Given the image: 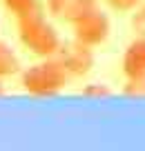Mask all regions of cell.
I'll return each mask as SVG.
<instances>
[{
  "label": "cell",
  "mask_w": 145,
  "mask_h": 151,
  "mask_svg": "<svg viewBox=\"0 0 145 151\" xmlns=\"http://www.w3.org/2000/svg\"><path fill=\"white\" fill-rule=\"evenodd\" d=\"M18 20V38L25 49L38 58H54L60 47V36L54 29L52 22H47V18L38 11H31L27 16H20Z\"/></svg>",
  "instance_id": "obj_1"
},
{
  "label": "cell",
  "mask_w": 145,
  "mask_h": 151,
  "mask_svg": "<svg viewBox=\"0 0 145 151\" xmlns=\"http://www.w3.org/2000/svg\"><path fill=\"white\" fill-rule=\"evenodd\" d=\"M71 76L65 71V67L56 60V58H45L38 65H31L23 71L20 85L29 96H38V98H49L56 96L65 89Z\"/></svg>",
  "instance_id": "obj_2"
},
{
  "label": "cell",
  "mask_w": 145,
  "mask_h": 151,
  "mask_svg": "<svg viewBox=\"0 0 145 151\" xmlns=\"http://www.w3.org/2000/svg\"><path fill=\"white\" fill-rule=\"evenodd\" d=\"M71 29H74V38L80 40V42L89 45V47H101V45L107 40L109 36V18L101 7H94L87 14H83L78 20L71 22Z\"/></svg>",
  "instance_id": "obj_3"
},
{
  "label": "cell",
  "mask_w": 145,
  "mask_h": 151,
  "mask_svg": "<svg viewBox=\"0 0 145 151\" xmlns=\"http://www.w3.org/2000/svg\"><path fill=\"white\" fill-rule=\"evenodd\" d=\"M54 58L65 67V71L71 78H83L94 67L92 47L80 42V40H76V38L74 40H67V42H60V47H58V51H56Z\"/></svg>",
  "instance_id": "obj_4"
},
{
  "label": "cell",
  "mask_w": 145,
  "mask_h": 151,
  "mask_svg": "<svg viewBox=\"0 0 145 151\" xmlns=\"http://www.w3.org/2000/svg\"><path fill=\"white\" fill-rule=\"evenodd\" d=\"M121 67L127 80L130 78H145V36H136L127 45Z\"/></svg>",
  "instance_id": "obj_5"
},
{
  "label": "cell",
  "mask_w": 145,
  "mask_h": 151,
  "mask_svg": "<svg viewBox=\"0 0 145 151\" xmlns=\"http://www.w3.org/2000/svg\"><path fill=\"white\" fill-rule=\"evenodd\" d=\"M94 7H98V0H47V11L69 24Z\"/></svg>",
  "instance_id": "obj_6"
},
{
  "label": "cell",
  "mask_w": 145,
  "mask_h": 151,
  "mask_svg": "<svg viewBox=\"0 0 145 151\" xmlns=\"http://www.w3.org/2000/svg\"><path fill=\"white\" fill-rule=\"evenodd\" d=\"M20 73V60L14 53V49L0 40V78H11V76Z\"/></svg>",
  "instance_id": "obj_7"
},
{
  "label": "cell",
  "mask_w": 145,
  "mask_h": 151,
  "mask_svg": "<svg viewBox=\"0 0 145 151\" xmlns=\"http://www.w3.org/2000/svg\"><path fill=\"white\" fill-rule=\"evenodd\" d=\"M2 5L9 14H14L16 18L27 16L31 11H38V0H2Z\"/></svg>",
  "instance_id": "obj_8"
},
{
  "label": "cell",
  "mask_w": 145,
  "mask_h": 151,
  "mask_svg": "<svg viewBox=\"0 0 145 151\" xmlns=\"http://www.w3.org/2000/svg\"><path fill=\"white\" fill-rule=\"evenodd\" d=\"M123 93L130 98H145V78H130L123 85Z\"/></svg>",
  "instance_id": "obj_9"
},
{
  "label": "cell",
  "mask_w": 145,
  "mask_h": 151,
  "mask_svg": "<svg viewBox=\"0 0 145 151\" xmlns=\"http://www.w3.org/2000/svg\"><path fill=\"white\" fill-rule=\"evenodd\" d=\"M132 29L136 36H145V0L132 11Z\"/></svg>",
  "instance_id": "obj_10"
},
{
  "label": "cell",
  "mask_w": 145,
  "mask_h": 151,
  "mask_svg": "<svg viewBox=\"0 0 145 151\" xmlns=\"http://www.w3.org/2000/svg\"><path fill=\"white\" fill-rule=\"evenodd\" d=\"M109 9H114L116 14H132L143 0H105Z\"/></svg>",
  "instance_id": "obj_11"
},
{
  "label": "cell",
  "mask_w": 145,
  "mask_h": 151,
  "mask_svg": "<svg viewBox=\"0 0 145 151\" xmlns=\"http://www.w3.org/2000/svg\"><path fill=\"white\" fill-rule=\"evenodd\" d=\"M83 96L85 98H107L112 96V89L107 85H87L83 89Z\"/></svg>",
  "instance_id": "obj_12"
},
{
  "label": "cell",
  "mask_w": 145,
  "mask_h": 151,
  "mask_svg": "<svg viewBox=\"0 0 145 151\" xmlns=\"http://www.w3.org/2000/svg\"><path fill=\"white\" fill-rule=\"evenodd\" d=\"M0 96H5V85H2V78H0Z\"/></svg>",
  "instance_id": "obj_13"
}]
</instances>
